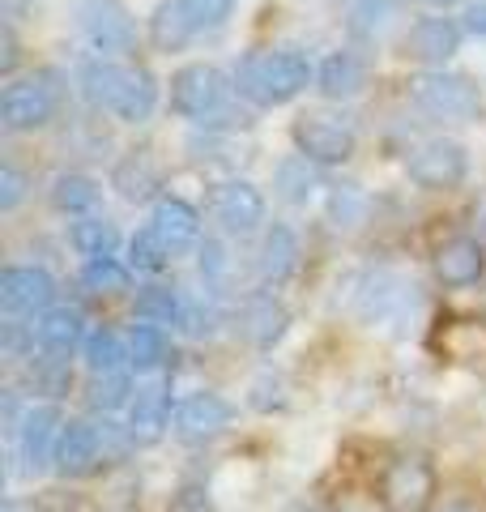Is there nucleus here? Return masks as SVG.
<instances>
[{"label": "nucleus", "mask_w": 486, "mask_h": 512, "mask_svg": "<svg viewBox=\"0 0 486 512\" xmlns=\"http://www.w3.org/2000/svg\"><path fill=\"white\" fill-rule=\"evenodd\" d=\"M273 188H278V197L286 205H307L316 197V188H320V175H316V163L312 158H286V163H278V171H273Z\"/></svg>", "instance_id": "393cba45"}, {"label": "nucleus", "mask_w": 486, "mask_h": 512, "mask_svg": "<svg viewBox=\"0 0 486 512\" xmlns=\"http://www.w3.org/2000/svg\"><path fill=\"white\" fill-rule=\"evenodd\" d=\"M286 512H333V508H324V504H290Z\"/></svg>", "instance_id": "a18cd8bd"}, {"label": "nucleus", "mask_w": 486, "mask_h": 512, "mask_svg": "<svg viewBox=\"0 0 486 512\" xmlns=\"http://www.w3.org/2000/svg\"><path fill=\"white\" fill-rule=\"evenodd\" d=\"M81 86H86L90 103L116 111L120 120L141 124L154 116L158 107V82L141 64H111V60H90L81 69Z\"/></svg>", "instance_id": "f257e3e1"}, {"label": "nucleus", "mask_w": 486, "mask_h": 512, "mask_svg": "<svg viewBox=\"0 0 486 512\" xmlns=\"http://www.w3.org/2000/svg\"><path fill=\"white\" fill-rule=\"evenodd\" d=\"M180 5H184L188 22L197 30H214V26H222L226 18H231L235 0H180Z\"/></svg>", "instance_id": "c9c22d12"}, {"label": "nucleus", "mask_w": 486, "mask_h": 512, "mask_svg": "<svg viewBox=\"0 0 486 512\" xmlns=\"http://www.w3.org/2000/svg\"><path fill=\"white\" fill-rule=\"evenodd\" d=\"M290 137H295V150L303 158H312L316 167L346 163V158H354V146H359V137H354V128L346 120L320 116V111H312V116H299L295 128H290Z\"/></svg>", "instance_id": "39448f33"}, {"label": "nucleus", "mask_w": 486, "mask_h": 512, "mask_svg": "<svg viewBox=\"0 0 486 512\" xmlns=\"http://www.w3.org/2000/svg\"><path fill=\"white\" fill-rule=\"evenodd\" d=\"M235 410L226 397L218 393H192L180 402V410H175V436H180L184 444H205V440H218L226 427H231Z\"/></svg>", "instance_id": "9b49d317"}, {"label": "nucleus", "mask_w": 486, "mask_h": 512, "mask_svg": "<svg viewBox=\"0 0 486 512\" xmlns=\"http://www.w3.org/2000/svg\"><path fill=\"white\" fill-rule=\"evenodd\" d=\"M209 214H214V222H222V231L252 235L265 222V197L248 180H226L209 192Z\"/></svg>", "instance_id": "1a4fd4ad"}, {"label": "nucleus", "mask_w": 486, "mask_h": 512, "mask_svg": "<svg viewBox=\"0 0 486 512\" xmlns=\"http://www.w3.org/2000/svg\"><path fill=\"white\" fill-rule=\"evenodd\" d=\"M26 192H30V175L22 171V167H13V163H5L0 167V210H18V205L26 201Z\"/></svg>", "instance_id": "4c0bfd02"}, {"label": "nucleus", "mask_w": 486, "mask_h": 512, "mask_svg": "<svg viewBox=\"0 0 486 512\" xmlns=\"http://www.w3.org/2000/svg\"><path fill=\"white\" fill-rule=\"evenodd\" d=\"M81 30H86V39L107 56L133 52V43H137V26L120 0H86V5H81Z\"/></svg>", "instance_id": "9d476101"}, {"label": "nucleus", "mask_w": 486, "mask_h": 512, "mask_svg": "<svg viewBox=\"0 0 486 512\" xmlns=\"http://www.w3.org/2000/svg\"><path fill=\"white\" fill-rule=\"evenodd\" d=\"M35 508L39 512H77L81 495L77 491H43V495H35Z\"/></svg>", "instance_id": "ea45409f"}, {"label": "nucleus", "mask_w": 486, "mask_h": 512, "mask_svg": "<svg viewBox=\"0 0 486 512\" xmlns=\"http://www.w3.org/2000/svg\"><path fill=\"white\" fill-rule=\"evenodd\" d=\"M423 5H431V9H448V5H457V0H423Z\"/></svg>", "instance_id": "49530a36"}, {"label": "nucleus", "mask_w": 486, "mask_h": 512, "mask_svg": "<svg viewBox=\"0 0 486 512\" xmlns=\"http://www.w3.org/2000/svg\"><path fill=\"white\" fill-rule=\"evenodd\" d=\"M86 402H90V410H103V414L120 410V406L128 402V376H124V372H103V376H94L90 389H86Z\"/></svg>", "instance_id": "473e14b6"}, {"label": "nucleus", "mask_w": 486, "mask_h": 512, "mask_svg": "<svg viewBox=\"0 0 486 512\" xmlns=\"http://www.w3.org/2000/svg\"><path fill=\"white\" fill-rule=\"evenodd\" d=\"M286 329H290V312L273 295L248 299V308H243V338L256 350H273L286 338Z\"/></svg>", "instance_id": "6ab92c4d"}, {"label": "nucleus", "mask_w": 486, "mask_h": 512, "mask_svg": "<svg viewBox=\"0 0 486 512\" xmlns=\"http://www.w3.org/2000/svg\"><path fill=\"white\" fill-rule=\"evenodd\" d=\"M111 188H116L124 201L141 205V201H154L158 197L162 175H158L150 154H128V158H120V163H116V171H111Z\"/></svg>", "instance_id": "4be33fe9"}, {"label": "nucleus", "mask_w": 486, "mask_h": 512, "mask_svg": "<svg viewBox=\"0 0 486 512\" xmlns=\"http://www.w3.org/2000/svg\"><path fill=\"white\" fill-rule=\"evenodd\" d=\"M128 256H133V269H141V274H162V269L171 265V252L162 248V239H158L154 231L133 235V244H128Z\"/></svg>", "instance_id": "f704fd0d"}, {"label": "nucleus", "mask_w": 486, "mask_h": 512, "mask_svg": "<svg viewBox=\"0 0 486 512\" xmlns=\"http://www.w3.org/2000/svg\"><path fill=\"white\" fill-rule=\"evenodd\" d=\"M469 171V154L461 141H448V137H435L427 146H418L410 158V180L427 192H444V188H457Z\"/></svg>", "instance_id": "6e6552de"}, {"label": "nucleus", "mask_w": 486, "mask_h": 512, "mask_svg": "<svg viewBox=\"0 0 486 512\" xmlns=\"http://www.w3.org/2000/svg\"><path fill=\"white\" fill-rule=\"evenodd\" d=\"M60 410L56 406H30L18 423V457L22 466L35 474L56 461V440H60Z\"/></svg>", "instance_id": "ddd939ff"}, {"label": "nucleus", "mask_w": 486, "mask_h": 512, "mask_svg": "<svg viewBox=\"0 0 486 512\" xmlns=\"http://www.w3.org/2000/svg\"><path fill=\"white\" fill-rule=\"evenodd\" d=\"M150 231L162 239V248L171 256H180L201 239V214L180 197H158L150 214Z\"/></svg>", "instance_id": "2eb2a0df"}, {"label": "nucleus", "mask_w": 486, "mask_h": 512, "mask_svg": "<svg viewBox=\"0 0 486 512\" xmlns=\"http://www.w3.org/2000/svg\"><path fill=\"white\" fill-rule=\"evenodd\" d=\"M35 338L47 355H69L86 342V320H81L77 308H47L35 325Z\"/></svg>", "instance_id": "412c9836"}, {"label": "nucleus", "mask_w": 486, "mask_h": 512, "mask_svg": "<svg viewBox=\"0 0 486 512\" xmlns=\"http://www.w3.org/2000/svg\"><path fill=\"white\" fill-rule=\"evenodd\" d=\"M167 512H214V495L205 483H180L171 491Z\"/></svg>", "instance_id": "e433bc0d"}, {"label": "nucleus", "mask_w": 486, "mask_h": 512, "mask_svg": "<svg viewBox=\"0 0 486 512\" xmlns=\"http://www.w3.org/2000/svg\"><path fill=\"white\" fill-rule=\"evenodd\" d=\"M141 320H150V325H180L184 320V299L167 291V286H145L137 295V308H133Z\"/></svg>", "instance_id": "2f4dec72"}, {"label": "nucleus", "mask_w": 486, "mask_h": 512, "mask_svg": "<svg viewBox=\"0 0 486 512\" xmlns=\"http://www.w3.org/2000/svg\"><path fill=\"white\" fill-rule=\"evenodd\" d=\"M201 269H205V274H222V269H226V256H222V248L214 244V239H205V244H201Z\"/></svg>", "instance_id": "37998d69"}, {"label": "nucleus", "mask_w": 486, "mask_h": 512, "mask_svg": "<svg viewBox=\"0 0 486 512\" xmlns=\"http://www.w3.org/2000/svg\"><path fill=\"white\" fill-rule=\"evenodd\" d=\"M30 346H35V325H30V329L5 325V355H9V359H26Z\"/></svg>", "instance_id": "a19ab883"}, {"label": "nucleus", "mask_w": 486, "mask_h": 512, "mask_svg": "<svg viewBox=\"0 0 486 512\" xmlns=\"http://www.w3.org/2000/svg\"><path fill=\"white\" fill-rule=\"evenodd\" d=\"M410 99L435 120H474L482 111V94L478 86L461 73H444V69H427L410 77Z\"/></svg>", "instance_id": "20e7f679"}, {"label": "nucleus", "mask_w": 486, "mask_h": 512, "mask_svg": "<svg viewBox=\"0 0 486 512\" xmlns=\"http://www.w3.org/2000/svg\"><path fill=\"white\" fill-rule=\"evenodd\" d=\"M482 274H486V248L478 239L457 235V239H448V244L435 248V278L444 286H452V291L474 286Z\"/></svg>", "instance_id": "dca6fc26"}, {"label": "nucleus", "mask_w": 486, "mask_h": 512, "mask_svg": "<svg viewBox=\"0 0 486 512\" xmlns=\"http://www.w3.org/2000/svg\"><path fill=\"white\" fill-rule=\"evenodd\" d=\"M81 355H86V367L94 376H103V372H120V363L128 359V346L111 329H94L81 342Z\"/></svg>", "instance_id": "c756f323"}, {"label": "nucleus", "mask_w": 486, "mask_h": 512, "mask_svg": "<svg viewBox=\"0 0 486 512\" xmlns=\"http://www.w3.org/2000/svg\"><path fill=\"white\" fill-rule=\"evenodd\" d=\"M465 30L469 35H478V39H486V0H474V5L465 9Z\"/></svg>", "instance_id": "c03bdc74"}, {"label": "nucleus", "mask_w": 486, "mask_h": 512, "mask_svg": "<svg viewBox=\"0 0 486 512\" xmlns=\"http://www.w3.org/2000/svg\"><path fill=\"white\" fill-rule=\"evenodd\" d=\"M367 210H371V201H367V192H363L359 184H337V188L329 192V222H333L337 231L363 227Z\"/></svg>", "instance_id": "c85d7f7f"}, {"label": "nucleus", "mask_w": 486, "mask_h": 512, "mask_svg": "<svg viewBox=\"0 0 486 512\" xmlns=\"http://www.w3.org/2000/svg\"><path fill=\"white\" fill-rule=\"evenodd\" d=\"M457 47H461V26L452 18H423L405 35V52L423 64H435V69H444L457 56Z\"/></svg>", "instance_id": "f3484780"}, {"label": "nucleus", "mask_w": 486, "mask_h": 512, "mask_svg": "<svg viewBox=\"0 0 486 512\" xmlns=\"http://www.w3.org/2000/svg\"><path fill=\"white\" fill-rule=\"evenodd\" d=\"M18 60H22L18 35H13L9 22H0V73H13V69H18Z\"/></svg>", "instance_id": "79ce46f5"}, {"label": "nucleus", "mask_w": 486, "mask_h": 512, "mask_svg": "<svg viewBox=\"0 0 486 512\" xmlns=\"http://www.w3.org/2000/svg\"><path fill=\"white\" fill-rule=\"evenodd\" d=\"M52 466L64 478H86L103 466V436H99V423H86V419H73L60 427V440H56V461Z\"/></svg>", "instance_id": "f8f14e48"}, {"label": "nucleus", "mask_w": 486, "mask_h": 512, "mask_svg": "<svg viewBox=\"0 0 486 512\" xmlns=\"http://www.w3.org/2000/svg\"><path fill=\"white\" fill-rule=\"evenodd\" d=\"M197 35V26L188 22V13L180 0H162V5L154 9V18H150V43L158 47V52H184L188 39Z\"/></svg>", "instance_id": "b1692460"}, {"label": "nucleus", "mask_w": 486, "mask_h": 512, "mask_svg": "<svg viewBox=\"0 0 486 512\" xmlns=\"http://www.w3.org/2000/svg\"><path fill=\"white\" fill-rule=\"evenodd\" d=\"M86 286L99 295H120L128 291V269L116 261V256H99V261H86Z\"/></svg>", "instance_id": "72a5a7b5"}, {"label": "nucleus", "mask_w": 486, "mask_h": 512, "mask_svg": "<svg viewBox=\"0 0 486 512\" xmlns=\"http://www.w3.org/2000/svg\"><path fill=\"white\" fill-rule=\"evenodd\" d=\"M56 116V90L47 86V77H22V82H9L0 94V128L5 133H30V128H43Z\"/></svg>", "instance_id": "0eeeda50"}, {"label": "nucleus", "mask_w": 486, "mask_h": 512, "mask_svg": "<svg viewBox=\"0 0 486 512\" xmlns=\"http://www.w3.org/2000/svg\"><path fill=\"white\" fill-rule=\"evenodd\" d=\"M312 82V60L295 47L282 52H252L248 60L235 69V86L248 103L256 107H282L290 99H299Z\"/></svg>", "instance_id": "f03ea898"}, {"label": "nucleus", "mask_w": 486, "mask_h": 512, "mask_svg": "<svg viewBox=\"0 0 486 512\" xmlns=\"http://www.w3.org/2000/svg\"><path fill=\"white\" fill-rule=\"evenodd\" d=\"M316 82L324 99H354L367 86V64L354 52H333V56H324Z\"/></svg>", "instance_id": "5701e85b"}, {"label": "nucleus", "mask_w": 486, "mask_h": 512, "mask_svg": "<svg viewBox=\"0 0 486 512\" xmlns=\"http://www.w3.org/2000/svg\"><path fill=\"white\" fill-rule=\"evenodd\" d=\"M52 205L60 214H90L94 205H99V184L90 180V175H56L52 180Z\"/></svg>", "instance_id": "cd10ccee"}, {"label": "nucleus", "mask_w": 486, "mask_h": 512, "mask_svg": "<svg viewBox=\"0 0 486 512\" xmlns=\"http://www.w3.org/2000/svg\"><path fill=\"white\" fill-rule=\"evenodd\" d=\"M69 363H64L60 355L56 359H43V367H39V372H35V384H39V389L47 393V397H60L64 389H69Z\"/></svg>", "instance_id": "58836bf2"}, {"label": "nucleus", "mask_w": 486, "mask_h": 512, "mask_svg": "<svg viewBox=\"0 0 486 512\" xmlns=\"http://www.w3.org/2000/svg\"><path fill=\"white\" fill-rule=\"evenodd\" d=\"M167 427H171V393H167V384H150V389L137 393L133 414H128V431L145 448L167 436Z\"/></svg>", "instance_id": "a211bd4d"}, {"label": "nucleus", "mask_w": 486, "mask_h": 512, "mask_svg": "<svg viewBox=\"0 0 486 512\" xmlns=\"http://www.w3.org/2000/svg\"><path fill=\"white\" fill-rule=\"evenodd\" d=\"M167 333L154 329V325H137L128 333V363L137 367V372H154V367L167 363Z\"/></svg>", "instance_id": "7c9ffc66"}, {"label": "nucleus", "mask_w": 486, "mask_h": 512, "mask_svg": "<svg viewBox=\"0 0 486 512\" xmlns=\"http://www.w3.org/2000/svg\"><path fill=\"white\" fill-rule=\"evenodd\" d=\"M440 495V478L427 457L401 453L380 470V508L384 512H431Z\"/></svg>", "instance_id": "7ed1b4c3"}, {"label": "nucleus", "mask_w": 486, "mask_h": 512, "mask_svg": "<svg viewBox=\"0 0 486 512\" xmlns=\"http://www.w3.org/2000/svg\"><path fill=\"white\" fill-rule=\"evenodd\" d=\"M52 295H56V282L47 269L35 265H9L0 274V303L5 312L22 316V312H47L52 308Z\"/></svg>", "instance_id": "4468645a"}, {"label": "nucleus", "mask_w": 486, "mask_h": 512, "mask_svg": "<svg viewBox=\"0 0 486 512\" xmlns=\"http://www.w3.org/2000/svg\"><path fill=\"white\" fill-rule=\"evenodd\" d=\"M397 18H401L397 0H359V5L350 9V35L363 43H380L388 30L397 26Z\"/></svg>", "instance_id": "a878e982"}, {"label": "nucleus", "mask_w": 486, "mask_h": 512, "mask_svg": "<svg viewBox=\"0 0 486 512\" xmlns=\"http://www.w3.org/2000/svg\"><path fill=\"white\" fill-rule=\"evenodd\" d=\"M295 265H299V239L290 227H269L265 239H261V252H256V269H261V278L265 282H286L290 274H295Z\"/></svg>", "instance_id": "aec40b11"}, {"label": "nucleus", "mask_w": 486, "mask_h": 512, "mask_svg": "<svg viewBox=\"0 0 486 512\" xmlns=\"http://www.w3.org/2000/svg\"><path fill=\"white\" fill-rule=\"evenodd\" d=\"M226 103V77L214 64H184L171 77V111L184 120H209Z\"/></svg>", "instance_id": "423d86ee"}, {"label": "nucleus", "mask_w": 486, "mask_h": 512, "mask_svg": "<svg viewBox=\"0 0 486 512\" xmlns=\"http://www.w3.org/2000/svg\"><path fill=\"white\" fill-rule=\"evenodd\" d=\"M73 248L86 256V261H99V256H116L120 248V231L116 222H107L99 214H81L73 222Z\"/></svg>", "instance_id": "bb28decb"}]
</instances>
